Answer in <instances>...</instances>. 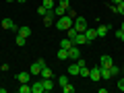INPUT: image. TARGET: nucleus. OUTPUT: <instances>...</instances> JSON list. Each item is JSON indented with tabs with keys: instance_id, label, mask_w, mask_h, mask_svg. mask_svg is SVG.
Returning a JSON list of instances; mask_svg holds the SVG:
<instances>
[{
	"instance_id": "1",
	"label": "nucleus",
	"mask_w": 124,
	"mask_h": 93,
	"mask_svg": "<svg viewBox=\"0 0 124 93\" xmlns=\"http://www.w3.org/2000/svg\"><path fill=\"white\" fill-rule=\"evenodd\" d=\"M72 21H75V19H72L70 15H62V17L56 19V23H54V25H56L58 31H66V29H70V27H72Z\"/></svg>"
},
{
	"instance_id": "2",
	"label": "nucleus",
	"mask_w": 124,
	"mask_h": 93,
	"mask_svg": "<svg viewBox=\"0 0 124 93\" xmlns=\"http://www.w3.org/2000/svg\"><path fill=\"white\" fill-rule=\"evenodd\" d=\"M72 27H75L79 33H85V29H87V19L85 17H75V21H72Z\"/></svg>"
},
{
	"instance_id": "3",
	"label": "nucleus",
	"mask_w": 124,
	"mask_h": 93,
	"mask_svg": "<svg viewBox=\"0 0 124 93\" xmlns=\"http://www.w3.org/2000/svg\"><path fill=\"white\" fill-rule=\"evenodd\" d=\"M44 66H46V60H35V62L29 66V72H31V75H39Z\"/></svg>"
},
{
	"instance_id": "4",
	"label": "nucleus",
	"mask_w": 124,
	"mask_h": 93,
	"mask_svg": "<svg viewBox=\"0 0 124 93\" xmlns=\"http://www.w3.org/2000/svg\"><path fill=\"white\" fill-rule=\"evenodd\" d=\"M56 19H58V17H56V13H54V8H52V10H48V13L44 15V25H46V27L54 25V23H56Z\"/></svg>"
},
{
	"instance_id": "5",
	"label": "nucleus",
	"mask_w": 124,
	"mask_h": 93,
	"mask_svg": "<svg viewBox=\"0 0 124 93\" xmlns=\"http://www.w3.org/2000/svg\"><path fill=\"white\" fill-rule=\"evenodd\" d=\"M112 64H114V60H112V56H108V54H103V56L99 58V68H110Z\"/></svg>"
},
{
	"instance_id": "6",
	"label": "nucleus",
	"mask_w": 124,
	"mask_h": 93,
	"mask_svg": "<svg viewBox=\"0 0 124 93\" xmlns=\"http://www.w3.org/2000/svg\"><path fill=\"white\" fill-rule=\"evenodd\" d=\"M68 58H70V60H79V58H81V50H79V46L72 44L70 48H68Z\"/></svg>"
},
{
	"instance_id": "7",
	"label": "nucleus",
	"mask_w": 124,
	"mask_h": 93,
	"mask_svg": "<svg viewBox=\"0 0 124 93\" xmlns=\"http://www.w3.org/2000/svg\"><path fill=\"white\" fill-rule=\"evenodd\" d=\"M2 29H8V31H19V27L13 23V19H2Z\"/></svg>"
},
{
	"instance_id": "8",
	"label": "nucleus",
	"mask_w": 124,
	"mask_h": 93,
	"mask_svg": "<svg viewBox=\"0 0 124 93\" xmlns=\"http://www.w3.org/2000/svg\"><path fill=\"white\" fill-rule=\"evenodd\" d=\"M85 37H87V44H89V41H95V37H97V29L87 27V29H85Z\"/></svg>"
},
{
	"instance_id": "9",
	"label": "nucleus",
	"mask_w": 124,
	"mask_h": 93,
	"mask_svg": "<svg viewBox=\"0 0 124 93\" xmlns=\"http://www.w3.org/2000/svg\"><path fill=\"white\" fill-rule=\"evenodd\" d=\"M89 79H91V81H99V79H101V68H99V66L91 68V70H89Z\"/></svg>"
},
{
	"instance_id": "10",
	"label": "nucleus",
	"mask_w": 124,
	"mask_h": 93,
	"mask_svg": "<svg viewBox=\"0 0 124 93\" xmlns=\"http://www.w3.org/2000/svg\"><path fill=\"white\" fill-rule=\"evenodd\" d=\"M46 89H44V81H37V83H33L31 85V93H44Z\"/></svg>"
},
{
	"instance_id": "11",
	"label": "nucleus",
	"mask_w": 124,
	"mask_h": 93,
	"mask_svg": "<svg viewBox=\"0 0 124 93\" xmlns=\"http://www.w3.org/2000/svg\"><path fill=\"white\" fill-rule=\"evenodd\" d=\"M72 44H75V46H83V44H87V37H85V33H77V37L72 39Z\"/></svg>"
},
{
	"instance_id": "12",
	"label": "nucleus",
	"mask_w": 124,
	"mask_h": 93,
	"mask_svg": "<svg viewBox=\"0 0 124 93\" xmlns=\"http://www.w3.org/2000/svg\"><path fill=\"white\" fill-rule=\"evenodd\" d=\"M110 8H112V13H118V15L124 17V2H120V4H110Z\"/></svg>"
},
{
	"instance_id": "13",
	"label": "nucleus",
	"mask_w": 124,
	"mask_h": 93,
	"mask_svg": "<svg viewBox=\"0 0 124 93\" xmlns=\"http://www.w3.org/2000/svg\"><path fill=\"white\" fill-rule=\"evenodd\" d=\"M79 72H81V68H79V64H77V62L68 66V77H77Z\"/></svg>"
},
{
	"instance_id": "14",
	"label": "nucleus",
	"mask_w": 124,
	"mask_h": 93,
	"mask_svg": "<svg viewBox=\"0 0 124 93\" xmlns=\"http://www.w3.org/2000/svg\"><path fill=\"white\" fill-rule=\"evenodd\" d=\"M108 31H110V27H108V25H97V37H106Z\"/></svg>"
},
{
	"instance_id": "15",
	"label": "nucleus",
	"mask_w": 124,
	"mask_h": 93,
	"mask_svg": "<svg viewBox=\"0 0 124 93\" xmlns=\"http://www.w3.org/2000/svg\"><path fill=\"white\" fill-rule=\"evenodd\" d=\"M56 56H58V60H60V62H64V60H68V50H64V48H60V50H58V54H56Z\"/></svg>"
},
{
	"instance_id": "16",
	"label": "nucleus",
	"mask_w": 124,
	"mask_h": 93,
	"mask_svg": "<svg viewBox=\"0 0 124 93\" xmlns=\"http://www.w3.org/2000/svg\"><path fill=\"white\" fill-rule=\"evenodd\" d=\"M29 75H31V72H19L17 81H19V83H29Z\"/></svg>"
},
{
	"instance_id": "17",
	"label": "nucleus",
	"mask_w": 124,
	"mask_h": 93,
	"mask_svg": "<svg viewBox=\"0 0 124 93\" xmlns=\"http://www.w3.org/2000/svg\"><path fill=\"white\" fill-rule=\"evenodd\" d=\"M39 75H41V79H52V70L48 68V64H46V66L41 68V72H39Z\"/></svg>"
},
{
	"instance_id": "18",
	"label": "nucleus",
	"mask_w": 124,
	"mask_h": 93,
	"mask_svg": "<svg viewBox=\"0 0 124 93\" xmlns=\"http://www.w3.org/2000/svg\"><path fill=\"white\" fill-rule=\"evenodd\" d=\"M17 33H19V35H23V37H29L31 35V29H29V27H19Z\"/></svg>"
},
{
	"instance_id": "19",
	"label": "nucleus",
	"mask_w": 124,
	"mask_h": 93,
	"mask_svg": "<svg viewBox=\"0 0 124 93\" xmlns=\"http://www.w3.org/2000/svg\"><path fill=\"white\" fill-rule=\"evenodd\" d=\"M44 89L46 91H52L54 89V81L52 79H44Z\"/></svg>"
},
{
	"instance_id": "20",
	"label": "nucleus",
	"mask_w": 124,
	"mask_h": 93,
	"mask_svg": "<svg viewBox=\"0 0 124 93\" xmlns=\"http://www.w3.org/2000/svg\"><path fill=\"white\" fill-rule=\"evenodd\" d=\"M19 93H31V85H29V83H21V87H19Z\"/></svg>"
},
{
	"instance_id": "21",
	"label": "nucleus",
	"mask_w": 124,
	"mask_h": 93,
	"mask_svg": "<svg viewBox=\"0 0 124 93\" xmlns=\"http://www.w3.org/2000/svg\"><path fill=\"white\" fill-rule=\"evenodd\" d=\"M66 83H70V81H68V75H60L58 77V85H60V87H64Z\"/></svg>"
},
{
	"instance_id": "22",
	"label": "nucleus",
	"mask_w": 124,
	"mask_h": 93,
	"mask_svg": "<svg viewBox=\"0 0 124 93\" xmlns=\"http://www.w3.org/2000/svg\"><path fill=\"white\" fill-rule=\"evenodd\" d=\"M25 41H27V37H23V35H19V33H17V39H15V44H17L19 48H23V46H25Z\"/></svg>"
},
{
	"instance_id": "23",
	"label": "nucleus",
	"mask_w": 124,
	"mask_h": 93,
	"mask_svg": "<svg viewBox=\"0 0 124 93\" xmlns=\"http://www.w3.org/2000/svg\"><path fill=\"white\" fill-rule=\"evenodd\" d=\"M70 46H72V39H68V37H66V39H62V41H60V48H64V50H68Z\"/></svg>"
},
{
	"instance_id": "24",
	"label": "nucleus",
	"mask_w": 124,
	"mask_h": 93,
	"mask_svg": "<svg viewBox=\"0 0 124 93\" xmlns=\"http://www.w3.org/2000/svg\"><path fill=\"white\" fill-rule=\"evenodd\" d=\"M110 72H112V77H118L120 72H122V68H118L116 64H112V66H110Z\"/></svg>"
},
{
	"instance_id": "25",
	"label": "nucleus",
	"mask_w": 124,
	"mask_h": 93,
	"mask_svg": "<svg viewBox=\"0 0 124 93\" xmlns=\"http://www.w3.org/2000/svg\"><path fill=\"white\" fill-rule=\"evenodd\" d=\"M101 79H106V81H110V79H112L110 68H101Z\"/></svg>"
},
{
	"instance_id": "26",
	"label": "nucleus",
	"mask_w": 124,
	"mask_h": 93,
	"mask_svg": "<svg viewBox=\"0 0 124 93\" xmlns=\"http://www.w3.org/2000/svg\"><path fill=\"white\" fill-rule=\"evenodd\" d=\"M44 6H46L48 10H52L54 6H56V0H44Z\"/></svg>"
},
{
	"instance_id": "27",
	"label": "nucleus",
	"mask_w": 124,
	"mask_h": 93,
	"mask_svg": "<svg viewBox=\"0 0 124 93\" xmlns=\"http://www.w3.org/2000/svg\"><path fill=\"white\" fill-rule=\"evenodd\" d=\"M62 91H64V93H75V85L66 83V85H64V87H62Z\"/></svg>"
},
{
	"instance_id": "28",
	"label": "nucleus",
	"mask_w": 124,
	"mask_h": 93,
	"mask_svg": "<svg viewBox=\"0 0 124 93\" xmlns=\"http://www.w3.org/2000/svg\"><path fill=\"white\" fill-rule=\"evenodd\" d=\"M89 70H91V68L83 66V68H81V72H79V77H85V79H87V77H89Z\"/></svg>"
},
{
	"instance_id": "29",
	"label": "nucleus",
	"mask_w": 124,
	"mask_h": 93,
	"mask_svg": "<svg viewBox=\"0 0 124 93\" xmlns=\"http://www.w3.org/2000/svg\"><path fill=\"white\" fill-rule=\"evenodd\" d=\"M58 4H60L62 8H68V6H70V0H58Z\"/></svg>"
},
{
	"instance_id": "30",
	"label": "nucleus",
	"mask_w": 124,
	"mask_h": 93,
	"mask_svg": "<svg viewBox=\"0 0 124 93\" xmlns=\"http://www.w3.org/2000/svg\"><path fill=\"white\" fill-rule=\"evenodd\" d=\"M116 37H118L120 41H124V31H122V29H118V31H116Z\"/></svg>"
},
{
	"instance_id": "31",
	"label": "nucleus",
	"mask_w": 124,
	"mask_h": 93,
	"mask_svg": "<svg viewBox=\"0 0 124 93\" xmlns=\"http://www.w3.org/2000/svg\"><path fill=\"white\" fill-rule=\"evenodd\" d=\"M75 62H77V64H79V68H83V66H87V62H85L83 58H79V60H75Z\"/></svg>"
},
{
	"instance_id": "32",
	"label": "nucleus",
	"mask_w": 124,
	"mask_h": 93,
	"mask_svg": "<svg viewBox=\"0 0 124 93\" xmlns=\"http://www.w3.org/2000/svg\"><path fill=\"white\" fill-rule=\"evenodd\" d=\"M37 13H39V15H41V17H44V15H46V13H48V8H46V6H44V4H41V6H39V8H37Z\"/></svg>"
},
{
	"instance_id": "33",
	"label": "nucleus",
	"mask_w": 124,
	"mask_h": 93,
	"mask_svg": "<svg viewBox=\"0 0 124 93\" xmlns=\"http://www.w3.org/2000/svg\"><path fill=\"white\" fill-rule=\"evenodd\" d=\"M118 89H120V91H124V79L118 81Z\"/></svg>"
},
{
	"instance_id": "34",
	"label": "nucleus",
	"mask_w": 124,
	"mask_h": 93,
	"mask_svg": "<svg viewBox=\"0 0 124 93\" xmlns=\"http://www.w3.org/2000/svg\"><path fill=\"white\" fill-rule=\"evenodd\" d=\"M120 2H122V0H112V4H120Z\"/></svg>"
},
{
	"instance_id": "35",
	"label": "nucleus",
	"mask_w": 124,
	"mask_h": 93,
	"mask_svg": "<svg viewBox=\"0 0 124 93\" xmlns=\"http://www.w3.org/2000/svg\"><path fill=\"white\" fill-rule=\"evenodd\" d=\"M120 29H122V31H124V21H122V27H120Z\"/></svg>"
},
{
	"instance_id": "36",
	"label": "nucleus",
	"mask_w": 124,
	"mask_h": 93,
	"mask_svg": "<svg viewBox=\"0 0 124 93\" xmlns=\"http://www.w3.org/2000/svg\"><path fill=\"white\" fill-rule=\"evenodd\" d=\"M6 2H17V0H6Z\"/></svg>"
},
{
	"instance_id": "37",
	"label": "nucleus",
	"mask_w": 124,
	"mask_h": 93,
	"mask_svg": "<svg viewBox=\"0 0 124 93\" xmlns=\"http://www.w3.org/2000/svg\"><path fill=\"white\" fill-rule=\"evenodd\" d=\"M17 2H27V0H17Z\"/></svg>"
},
{
	"instance_id": "38",
	"label": "nucleus",
	"mask_w": 124,
	"mask_h": 93,
	"mask_svg": "<svg viewBox=\"0 0 124 93\" xmlns=\"http://www.w3.org/2000/svg\"><path fill=\"white\" fill-rule=\"evenodd\" d=\"M122 2H124V0H122Z\"/></svg>"
},
{
	"instance_id": "39",
	"label": "nucleus",
	"mask_w": 124,
	"mask_h": 93,
	"mask_svg": "<svg viewBox=\"0 0 124 93\" xmlns=\"http://www.w3.org/2000/svg\"><path fill=\"white\" fill-rule=\"evenodd\" d=\"M56 2H58V0H56Z\"/></svg>"
}]
</instances>
